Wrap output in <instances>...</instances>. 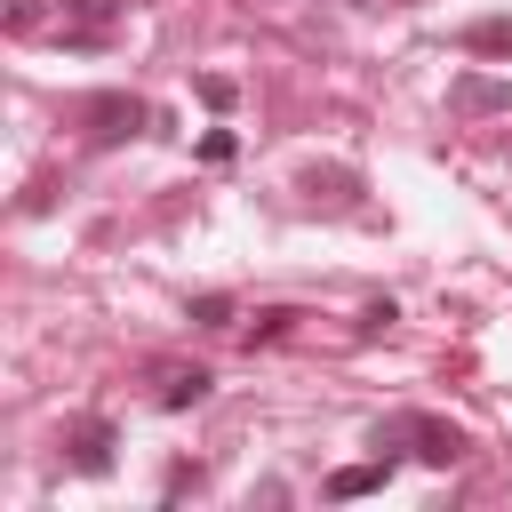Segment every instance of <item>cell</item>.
I'll return each mask as SVG.
<instances>
[{"label":"cell","instance_id":"4fadbf2b","mask_svg":"<svg viewBox=\"0 0 512 512\" xmlns=\"http://www.w3.org/2000/svg\"><path fill=\"white\" fill-rule=\"evenodd\" d=\"M192 320L200 328H232V296H192Z\"/></svg>","mask_w":512,"mask_h":512},{"label":"cell","instance_id":"9a60e30c","mask_svg":"<svg viewBox=\"0 0 512 512\" xmlns=\"http://www.w3.org/2000/svg\"><path fill=\"white\" fill-rule=\"evenodd\" d=\"M200 480H208L200 464H168V480H160V496H184V488H200Z\"/></svg>","mask_w":512,"mask_h":512},{"label":"cell","instance_id":"5b68a950","mask_svg":"<svg viewBox=\"0 0 512 512\" xmlns=\"http://www.w3.org/2000/svg\"><path fill=\"white\" fill-rule=\"evenodd\" d=\"M448 112H512V80H496V72H456V80H448Z\"/></svg>","mask_w":512,"mask_h":512},{"label":"cell","instance_id":"52a82bcc","mask_svg":"<svg viewBox=\"0 0 512 512\" xmlns=\"http://www.w3.org/2000/svg\"><path fill=\"white\" fill-rule=\"evenodd\" d=\"M392 464H400V456H392V448H376L368 464H344V472H328V496H336V504H352V496H376V488L392 480Z\"/></svg>","mask_w":512,"mask_h":512},{"label":"cell","instance_id":"ba28073f","mask_svg":"<svg viewBox=\"0 0 512 512\" xmlns=\"http://www.w3.org/2000/svg\"><path fill=\"white\" fill-rule=\"evenodd\" d=\"M296 192H304L312 208H320V200H328V208H360V176H352V168H304Z\"/></svg>","mask_w":512,"mask_h":512},{"label":"cell","instance_id":"277c9868","mask_svg":"<svg viewBox=\"0 0 512 512\" xmlns=\"http://www.w3.org/2000/svg\"><path fill=\"white\" fill-rule=\"evenodd\" d=\"M128 0H56V40L64 48H104Z\"/></svg>","mask_w":512,"mask_h":512},{"label":"cell","instance_id":"5bb4252c","mask_svg":"<svg viewBox=\"0 0 512 512\" xmlns=\"http://www.w3.org/2000/svg\"><path fill=\"white\" fill-rule=\"evenodd\" d=\"M40 16H48V8H40V0H16V8H8V32H16V40H24V32H40Z\"/></svg>","mask_w":512,"mask_h":512},{"label":"cell","instance_id":"7a4b0ae2","mask_svg":"<svg viewBox=\"0 0 512 512\" xmlns=\"http://www.w3.org/2000/svg\"><path fill=\"white\" fill-rule=\"evenodd\" d=\"M64 464H72L80 480H104V472L120 464V432H112V416H72V424H64Z\"/></svg>","mask_w":512,"mask_h":512},{"label":"cell","instance_id":"3957f363","mask_svg":"<svg viewBox=\"0 0 512 512\" xmlns=\"http://www.w3.org/2000/svg\"><path fill=\"white\" fill-rule=\"evenodd\" d=\"M144 120H152V112H144L136 96H120V88H96V96H80V128H88V144H128Z\"/></svg>","mask_w":512,"mask_h":512},{"label":"cell","instance_id":"8992f818","mask_svg":"<svg viewBox=\"0 0 512 512\" xmlns=\"http://www.w3.org/2000/svg\"><path fill=\"white\" fill-rule=\"evenodd\" d=\"M208 392H216V376H208V368L192 360V368H160V392H152V400H160L168 416H184V408H200Z\"/></svg>","mask_w":512,"mask_h":512},{"label":"cell","instance_id":"7c38bea8","mask_svg":"<svg viewBox=\"0 0 512 512\" xmlns=\"http://www.w3.org/2000/svg\"><path fill=\"white\" fill-rule=\"evenodd\" d=\"M200 104H208V112H232V104H240V88H232L224 72H208V80H200Z\"/></svg>","mask_w":512,"mask_h":512},{"label":"cell","instance_id":"6da1fadb","mask_svg":"<svg viewBox=\"0 0 512 512\" xmlns=\"http://www.w3.org/2000/svg\"><path fill=\"white\" fill-rule=\"evenodd\" d=\"M376 448H408L416 464H432V472H448V464H464V432L448 424V416H424V408H408V416H392V424H376Z\"/></svg>","mask_w":512,"mask_h":512},{"label":"cell","instance_id":"8fae6325","mask_svg":"<svg viewBox=\"0 0 512 512\" xmlns=\"http://www.w3.org/2000/svg\"><path fill=\"white\" fill-rule=\"evenodd\" d=\"M392 320H400V304H392V296H376V304H368V312H360V328H352V336H360V344H368V336H384V328H392Z\"/></svg>","mask_w":512,"mask_h":512},{"label":"cell","instance_id":"9c48e42d","mask_svg":"<svg viewBox=\"0 0 512 512\" xmlns=\"http://www.w3.org/2000/svg\"><path fill=\"white\" fill-rule=\"evenodd\" d=\"M456 48H464V56H512V16H472V24L456 32Z\"/></svg>","mask_w":512,"mask_h":512},{"label":"cell","instance_id":"30bf717a","mask_svg":"<svg viewBox=\"0 0 512 512\" xmlns=\"http://www.w3.org/2000/svg\"><path fill=\"white\" fill-rule=\"evenodd\" d=\"M296 320H304V312H296V304H264V312H256V320H248V352H256V344H280V336H288V328H296Z\"/></svg>","mask_w":512,"mask_h":512}]
</instances>
